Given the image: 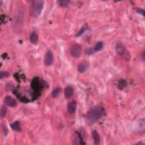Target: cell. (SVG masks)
Wrapping results in <instances>:
<instances>
[{
    "mask_svg": "<svg viewBox=\"0 0 145 145\" xmlns=\"http://www.w3.org/2000/svg\"><path fill=\"white\" fill-rule=\"evenodd\" d=\"M103 115V110L100 107L94 106L89 109L85 117V121L88 125L95 123Z\"/></svg>",
    "mask_w": 145,
    "mask_h": 145,
    "instance_id": "6da1fadb",
    "label": "cell"
},
{
    "mask_svg": "<svg viewBox=\"0 0 145 145\" xmlns=\"http://www.w3.org/2000/svg\"><path fill=\"white\" fill-rule=\"evenodd\" d=\"M44 7V1L36 0L32 2L30 6V13L33 16H38L41 14Z\"/></svg>",
    "mask_w": 145,
    "mask_h": 145,
    "instance_id": "7a4b0ae2",
    "label": "cell"
},
{
    "mask_svg": "<svg viewBox=\"0 0 145 145\" xmlns=\"http://www.w3.org/2000/svg\"><path fill=\"white\" fill-rule=\"evenodd\" d=\"M70 53L73 57L79 58L82 53V47L78 44H73L70 49Z\"/></svg>",
    "mask_w": 145,
    "mask_h": 145,
    "instance_id": "3957f363",
    "label": "cell"
},
{
    "mask_svg": "<svg viewBox=\"0 0 145 145\" xmlns=\"http://www.w3.org/2000/svg\"><path fill=\"white\" fill-rule=\"evenodd\" d=\"M23 19H24V13L22 10L18 11L14 18L13 25L14 27L19 28L20 26H22L23 22Z\"/></svg>",
    "mask_w": 145,
    "mask_h": 145,
    "instance_id": "277c9868",
    "label": "cell"
},
{
    "mask_svg": "<svg viewBox=\"0 0 145 145\" xmlns=\"http://www.w3.org/2000/svg\"><path fill=\"white\" fill-rule=\"evenodd\" d=\"M53 62V54L51 50L46 52L44 56V63L46 66H51Z\"/></svg>",
    "mask_w": 145,
    "mask_h": 145,
    "instance_id": "5b68a950",
    "label": "cell"
},
{
    "mask_svg": "<svg viewBox=\"0 0 145 145\" xmlns=\"http://www.w3.org/2000/svg\"><path fill=\"white\" fill-rule=\"evenodd\" d=\"M4 102L7 106L10 107H15L16 106L15 100L10 96H6L5 97Z\"/></svg>",
    "mask_w": 145,
    "mask_h": 145,
    "instance_id": "8992f818",
    "label": "cell"
},
{
    "mask_svg": "<svg viewBox=\"0 0 145 145\" xmlns=\"http://www.w3.org/2000/svg\"><path fill=\"white\" fill-rule=\"evenodd\" d=\"M115 50L117 54L120 56H122L125 53V47L122 43H117L116 45Z\"/></svg>",
    "mask_w": 145,
    "mask_h": 145,
    "instance_id": "52a82bcc",
    "label": "cell"
},
{
    "mask_svg": "<svg viewBox=\"0 0 145 145\" xmlns=\"http://www.w3.org/2000/svg\"><path fill=\"white\" fill-rule=\"evenodd\" d=\"M89 67V64L86 61H83L78 66V71L80 73H84Z\"/></svg>",
    "mask_w": 145,
    "mask_h": 145,
    "instance_id": "ba28073f",
    "label": "cell"
},
{
    "mask_svg": "<svg viewBox=\"0 0 145 145\" xmlns=\"http://www.w3.org/2000/svg\"><path fill=\"white\" fill-rule=\"evenodd\" d=\"M77 108V102L75 101H73L68 104V111L70 114H73L75 113Z\"/></svg>",
    "mask_w": 145,
    "mask_h": 145,
    "instance_id": "9c48e42d",
    "label": "cell"
},
{
    "mask_svg": "<svg viewBox=\"0 0 145 145\" xmlns=\"http://www.w3.org/2000/svg\"><path fill=\"white\" fill-rule=\"evenodd\" d=\"M92 135L94 139V143L95 144H99L100 143V141L99 133H97L96 130H94V131H92Z\"/></svg>",
    "mask_w": 145,
    "mask_h": 145,
    "instance_id": "30bf717a",
    "label": "cell"
},
{
    "mask_svg": "<svg viewBox=\"0 0 145 145\" xmlns=\"http://www.w3.org/2000/svg\"><path fill=\"white\" fill-rule=\"evenodd\" d=\"M73 94V88L72 86H67L65 89V95L67 98H69Z\"/></svg>",
    "mask_w": 145,
    "mask_h": 145,
    "instance_id": "8fae6325",
    "label": "cell"
},
{
    "mask_svg": "<svg viewBox=\"0 0 145 145\" xmlns=\"http://www.w3.org/2000/svg\"><path fill=\"white\" fill-rule=\"evenodd\" d=\"M30 42L32 44H36L38 41V36L37 34L35 32H32L31 34L30 35Z\"/></svg>",
    "mask_w": 145,
    "mask_h": 145,
    "instance_id": "7c38bea8",
    "label": "cell"
},
{
    "mask_svg": "<svg viewBox=\"0 0 145 145\" xmlns=\"http://www.w3.org/2000/svg\"><path fill=\"white\" fill-rule=\"evenodd\" d=\"M10 127L13 130L15 131H20V126L19 122L18 121H16L15 122L11 123L10 125Z\"/></svg>",
    "mask_w": 145,
    "mask_h": 145,
    "instance_id": "4fadbf2b",
    "label": "cell"
},
{
    "mask_svg": "<svg viewBox=\"0 0 145 145\" xmlns=\"http://www.w3.org/2000/svg\"><path fill=\"white\" fill-rule=\"evenodd\" d=\"M126 86H127V81L125 80L121 79L118 80L117 84V87L118 89L122 90L124 89Z\"/></svg>",
    "mask_w": 145,
    "mask_h": 145,
    "instance_id": "5bb4252c",
    "label": "cell"
},
{
    "mask_svg": "<svg viewBox=\"0 0 145 145\" xmlns=\"http://www.w3.org/2000/svg\"><path fill=\"white\" fill-rule=\"evenodd\" d=\"M70 1H68V0H60V1H57V3L60 6L63 7V8H65L67 7L69 5Z\"/></svg>",
    "mask_w": 145,
    "mask_h": 145,
    "instance_id": "9a60e30c",
    "label": "cell"
},
{
    "mask_svg": "<svg viewBox=\"0 0 145 145\" xmlns=\"http://www.w3.org/2000/svg\"><path fill=\"white\" fill-rule=\"evenodd\" d=\"M103 48V42H97V43L96 44L95 46V48H94V51L97 52V51H101V50Z\"/></svg>",
    "mask_w": 145,
    "mask_h": 145,
    "instance_id": "2e32d148",
    "label": "cell"
},
{
    "mask_svg": "<svg viewBox=\"0 0 145 145\" xmlns=\"http://www.w3.org/2000/svg\"><path fill=\"white\" fill-rule=\"evenodd\" d=\"M61 91V89L60 87H57L54 89L53 91H52V95L53 97H58L59 95H60Z\"/></svg>",
    "mask_w": 145,
    "mask_h": 145,
    "instance_id": "e0dca14e",
    "label": "cell"
},
{
    "mask_svg": "<svg viewBox=\"0 0 145 145\" xmlns=\"http://www.w3.org/2000/svg\"><path fill=\"white\" fill-rule=\"evenodd\" d=\"M7 113V108L5 106H3L1 107V112H0V116L1 118H4L6 116Z\"/></svg>",
    "mask_w": 145,
    "mask_h": 145,
    "instance_id": "ac0fdd59",
    "label": "cell"
},
{
    "mask_svg": "<svg viewBox=\"0 0 145 145\" xmlns=\"http://www.w3.org/2000/svg\"><path fill=\"white\" fill-rule=\"evenodd\" d=\"M9 76V73L7 72H5V71H1L0 72V78L2 79L4 78H7Z\"/></svg>",
    "mask_w": 145,
    "mask_h": 145,
    "instance_id": "d6986e66",
    "label": "cell"
},
{
    "mask_svg": "<svg viewBox=\"0 0 145 145\" xmlns=\"http://www.w3.org/2000/svg\"><path fill=\"white\" fill-rule=\"evenodd\" d=\"M86 30V27H85V26H84V27H82L81 28V29H80L79 31L78 32V33L77 34V35H76V36H77V37L78 36H79L80 35H81L83 33H84Z\"/></svg>",
    "mask_w": 145,
    "mask_h": 145,
    "instance_id": "ffe728a7",
    "label": "cell"
},
{
    "mask_svg": "<svg viewBox=\"0 0 145 145\" xmlns=\"http://www.w3.org/2000/svg\"><path fill=\"white\" fill-rule=\"evenodd\" d=\"M94 52H95L94 49H92L87 50V54H88V55H90V54H93L94 53Z\"/></svg>",
    "mask_w": 145,
    "mask_h": 145,
    "instance_id": "44dd1931",
    "label": "cell"
},
{
    "mask_svg": "<svg viewBox=\"0 0 145 145\" xmlns=\"http://www.w3.org/2000/svg\"><path fill=\"white\" fill-rule=\"evenodd\" d=\"M3 132H4V133L5 135H6L7 134H8V129H7L6 127H5V126H4V127H3Z\"/></svg>",
    "mask_w": 145,
    "mask_h": 145,
    "instance_id": "7402d4cb",
    "label": "cell"
},
{
    "mask_svg": "<svg viewBox=\"0 0 145 145\" xmlns=\"http://www.w3.org/2000/svg\"><path fill=\"white\" fill-rule=\"evenodd\" d=\"M137 11H138V13H139V14H142L143 15H144V10H142V9H137Z\"/></svg>",
    "mask_w": 145,
    "mask_h": 145,
    "instance_id": "603a6c76",
    "label": "cell"
}]
</instances>
